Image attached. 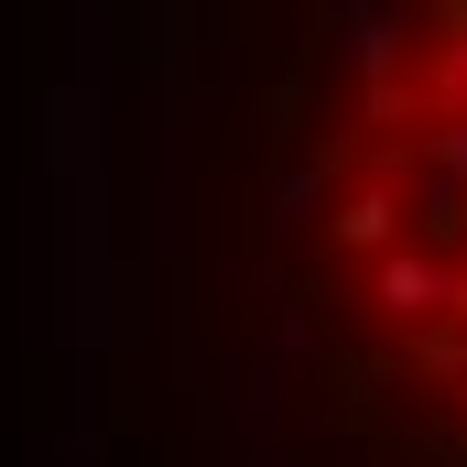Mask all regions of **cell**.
<instances>
[{
  "label": "cell",
  "mask_w": 467,
  "mask_h": 467,
  "mask_svg": "<svg viewBox=\"0 0 467 467\" xmlns=\"http://www.w3.org/2000/svg\"><path fill=\"white\" fill-rule=\"evenodd\" d=\"M316 55L358 77V88H380V77H413V11L402 0H337L327 22H316Z\"/></svg>",
  "instance_id": "obj_1"
},
{
  "label": "cell",
  "mask_w": 467,
  "mask_h": 467,
  "mask_svg": "<svg viewBox=\"0 0 467 467\" xmlns=\"http://www.w3.org/2000/svg\"><path fill=\"white\" fill-rule=\"evenodd\" d=\"M327 229H337V250H369V261H380V250H402L413 218H402V196H391V185H348V196L327 207Z\"/></svg>",
  "instance_id": "obj_3"
},
{
  "label": "cell",
  "mask_w": 467,
  "mask_h": 467,
  "mask_svg": "<svg viewBox=\"0 0 467 467\" xmlns=\"http://www.w3.org/2000/svg\"><path fill=\"white\" fill-rule=\"evenodd\" d=\"M358 119L391 130V152H413V130H424V88H413V77H380V88H358Z\"/></svg>",
  "instance_id": "obj_4"
},
{
  "label": "cell",
  "mask_w": 467,
  "mask_h": 467,
  "mask_svg": "<svg viewBox=\"0 0 467 467\" xmlns=\"http://www.w3.org/2000/svg\"><path fill=\"white\" fill-rule=\"evenodd\" d=\"M446 327L467 337V261H457V294H446Z\"/></svg>",
  "instance_id": "obj_8"
},
{
  "label": "cell",
  "mask_w": 467,
  "mask_h": 467,
  "mask_svg": "<svg viewBox=\"0 0 467 467\" xmlns=\"http://www.w3.org/2000/svg\"><path fill=\"white\" fill-rule=\"evenodd\" d=\"M446 294H457V261L446 250H380L369 261V305L391 316V327H446Z\"/></svg>",
  "instance_id": "obj_2"
},
{
  "label": "cell",
  "mask_w": 467,
  "mask_h": 467,
  "mask_svg": "<svg viewBox=\"0 0 467 467\" xmlns=\"http://www.w3.org/2000/svg\"><path fill=\"white\" fill-rule=\"evenodd\" d=\"M413 174H435V185L467 196V119H424L413 130Z\"/></svg>",
  "instance_id": "obj_5"
},
{
  "label": "cell",
  "mask_w": 467,
  "mask_h": 467,
  "mask_svg": "<svg viewBox=\"0 0 467 467\" xmlns=\"http://www.w3.org/2000/svg\"><path fill=\"white\" fill-rule=\"evenodd\" d=\"M316 207H327V174H316V163H283V174H272V229H305Z\"/></svg>",
  "instance_id": "obj_6"
},
{
  "label": "cell",
  "mask_w": 467,
  "mask_h": 467,
  "mask_svg": "<svg viewBox=\"0 0 467 467\" xmlns=\"http://www.w3.org/2000/svg\"><path fill=\"white\" fill-rule=\"evenodd\" d=\"M402 196H424V229H435V239H457V229H467V196H457V185H435V174H413Z\"/></svg>",
  "instance_id": "obj_7"
}]
</instances>
